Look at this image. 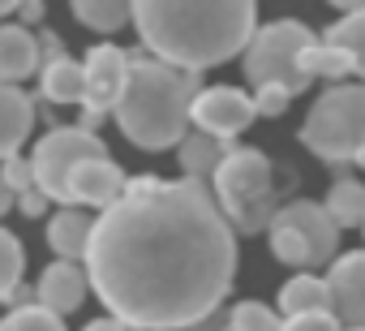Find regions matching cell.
<instances>
[{"label":"cell","mask_w":365,"mask_h":331,"mask_svg":"<svg viewBox=\"0 0 365 331\" xmlns=\"http://www.w3.org/2000/svg\"><path fill=\"white\" fill-rule=\"evenodd\" d=\"M22 263H26L22 241H18L9 228H0V301H5V297L22 284Z\"/></svg>","instance_id":"cell-25"},{"label":"cell","mask_w":365,"mask_h":331,"mask_svg":"<svg viewBox=\"0 0 365 331\" xmlns=\"http://www.w3.org/2000/svg\"><path fill=\"white\" fill-rule=\"evenodd\" d=\"M125 190H129V181H125V173L116 168V163L108 155H91V159L78 163L73 177H69V203L65 207H99L103 211Z\"/></svg>","instance_id":"cell-12"},{"label":"cell","mask_w":365,"mask_h":331,"mask_svg":"<svg viewBox=\"0 0 365 331\" xmlns=\"http://www.w3.org/2000/svg\"><path fill=\"white\" fill-rule=\"evenodd\" d=\"M133 26L150 56L202 73L245 56L258 0H133Z\"/></svg>","instance_id":"cell-2"},{"label":"cell","mask_w":365,"mask_h":331,"mask_svg":"<svg viewBox=\"0 0 365 331\" xmlns=\"http://www.w3.org/2000/svg\"><path fill=\"white\" fill-rule=\"evenodd\" d=\"M48 203H52V198H48L39 185H35V190H26V194H18V207H22L26 215H43V207H48Z\"/></svg>","instance_id":"cell-30"},{"label":"cell","mask_w":365,"mask_h":331,"mask_svg":"<svg viewBox=\"0 0 365 331\" xmlns=\"http://www.w3.org/2000/svg\"><path fill=\"white\" fill-rule=\"evenodd\" d=\"M0 177H5V185H9L14 194H26V190H35V185H39V181H35V163H31V159H22V155L5 159Z\"/></svg>","instance_id":"cell-27"},{"label":"cell","mask_w":365,"mask_h":331,"mask_svg":"<svg viewBox=\"0 0 365 331\" xmlns=\"http://www.w3.org/2000/svg\"><path fill=\"white\" fill-rule=\"evenodd\" d=\"M86 95H82V112H86V129H95L108 112H116L125 82H129V65L133 56L116 44H99L86 61Z\"/></svg>","instance_id":"cell-9"},{"label":"cell","mask_w":365,"mask_h":331,"mask_svg":"<svg viewBox=\"0 0 365 331\" xmlns=\"http://www.w3.org/2000/svg\"><path fill=\"white\" fill-rule=\"evenodd\" d=\"M39 65H43V52H39V39L31 35V26H22V22L0 26V82H26Z\"/></svg>","instance_id":"cell-15"},{"label":"cell","mask_w":365,"mask_h":331,"mask_svg":"<svg viewBox=\"0 0 365 331\" xmlns=\"http://www.w3.org/2000/svg\"><path fill=\"white\" fill-rule=\"evenodd\" d=\"M86 275L112 318L138 331L207 322L237 275V228L207 181L138 177L99 211Z\"/></svg>","instance_id":"cell-1"},{"label":"cell","mask_w":365,"mask_h":331,"mask_svg":"<svg viewBox=\"0 0 365 331\" xmlns=\"http://www.w3.org/2000/svg\"><path fill=\"white\" fill-rule=\"evenodd\" d=\"M18 14H22V26H35V22L43 18V0H22Z\"/></svg>","instance_id":"cell-31"},{"label":"cell","mask_w":365,"mask_h":331,"mask_svg":"<svg viewBox=\"0 0 365 331\" xmlns=\"http://www.w3.org/2000/svg\"><path fill=\"white\" fill-rule=\"evenodd\" d=\"M86 331H138V327H129V322H120V318H99V322H91Z\"/></svg>","instance_id":"cell-32"},{"label":"cell","mask_w":365,"mask_h":331,"mask_svg":"<svg viewBox=\"0 0 365 331\" xmlns=\"http://www.w3.org/2000/svg\"><path fill=\"white\" fill-rule=\"evenodd\" d=\"M228 151H232L228 138H215V133H207V129H198V125L180 138V146H176L180 168H185V177H194V181H211V177L220 173V163H224Z\"/></svg>","instance_id":"cell-17"},{"label":"cell","mask_w":365,"mask_h":331,"mask_svg":"<svg viewBox=\"0 0 365 331\" xmlns=\"http://www.w3.org/2000/svg\"><path fill=\"white\" fill-rule=\"evenodd\" d=\"M254 103H258V116H284L292 95L279 91V86H262V91H254Z\"/></svg>","instance_id":"cell-29"},{"label":"cell","mask_w":365,"mask_h":331,"mask_svg":"<svg viewBox=\"0 0 365 331\" xmlns=\"http://www.w3.org/2000/svg\"><path fill=\"white\" fill-rule=\"evenodd\" d=\"M82 95H86V65H78L65 52L43 61V99H52V103H82Z\"/></svg>","instance_id":"cell-19"},{"label":"cell","mask_w":365,"mask_h":331,"mask_svg":"<svg viewBox=\"0 0 365 331\" xmlns=\"http://www.w3.org/2000/svg\"><path fill=\"white\" fill-rule=\"evenodd\" d=\"M284 331H344V322L331 310H318V314H292V318H284Z\"/></svg>","instance_id":"cell-28"},{"label":"cell","mask_w":365,"mask_h":331,"mask_svg":"<svg viewBox=\"0 0 365 331\" xmlns=\"http://www.w3.org/2000/svg\"><path fill=\"white\" fill-rule=\"evenodd\" d=\"M271 254L284 267L309 271L322 263H335V245H339V224L331 220L327 203H288L275 211L271 228H267Z\"/></svg>","instance_id":"cell-7"},{"label":"cell","mask_w":365,"mask_h":331,"mask_svg":"<svg viewBox=\"0 0 365 331\" xmlns=\"http://www.w3.org/2000/svg\"><path fill=\"white\" fill-rule=\"evenodd\" d=\"M18 5H22V0H0V18H5V14H14Z\"/></svg>","instance_id":"cell-34"},{"label":"cell","mask_w":365,"mask_h":331,"mask_svg":"<svg viewBox=\"0 0 365 331\" xmlns=\"http://www.w3.org/2000/svg\"><path fill=\"white\" fill-rule=\"evenodd\" d=\"M86 288H91L86 267L73 263V258H56V263L43 271V280H39V288H35V301L48 305V310H56V314H73V310L82 305Z\"/></svg>","instance_id":"cell-13"},{"label":"cell","mask_w":365,"mask_h":331,"mask_svg":"<svg viewBox=\"0 0 365 331\" xmlns=\"http://www.w3.org/2000/svg\"><path fill=\"white\" fill-rule=\"evenodd\" d=\"M314 31L297 18H279V22H267L254 31L250 48H245V78L254 91L262 86H279L288 95H301L318 73L309 65V52H314Z\"/></svg>","instance_id":"cell-4"},{"label":"cell","mask_w":365,"mask_h":331,"mask_svg":"<svg viewBox=\"0 0 365 331\" xmlns=\"http://www.w3.org/2000/svg\"><path fill=\"white\" fill-rule=\"evenodd\" d=\"M309 65H314V73L318 78H339V73H348L352 69V61H348V52L344 48H335V44H314V52H309Z\"/></svg>","instance_id":"cell-26"},{"label":"cell","mask_w":365,"mask_h":331,"mask_svg":"<svg viewBox=\"0 0 365 331\" xmlns=\"http://www.w3.org/2000/svg\"><path fill=\"white\" fill-rule=\"evenodd\" d=\"M35 103L18 82H0V159H14L31 138Z\"/></svg>","instance_id":"cell-14"},{"label":"cell","mask_w":365,"mask_h":331,"mask_svg":"<svg viewBox=\"0 0 365 331\" xmlns=\"http://www.w3.org/2000/svg\"><path fill=\"white\" fill-rule=\"evenodd\" d=\"M301 142L327 163H361L365 168V86L322 91L301 125Z\"/></svg>","instance_id":"cell-6"},{"label":"cell","mask_w":365,"mask_h":331,"mask_svg":"<svg viewBox=\"0 0 365 331\" xmlns=\"http://www.w3.org/2000/svg\"><path fill=\"white\" fill-rule=\"evenodd\" d=\"M198 73L168 65L159 56H133L125 95L116 103V125L125 138L142 151H168L180 146V138L194 125V99H198Z\"/></svg>","instance_id":"cell-3"},{"label":"cell","mask_w":365,"mask_h":331,"mask_svg":"<svg viewBox=\"0 0 365 331\" xmlns=\"http://www.w3.org/2000/svg\"><path fill=\"white\" fill-rule=\"evenodd\" d=\"M0 331H65V322H61V314L56 310H48V305H18V310H9V318L0 322Z\"/></svg>","instance_id":"cell-24"},{"label":"cell","mask_w":365,"mask_h":331,"mask_svg":"<svg viewBox=\"0 0 365 331\" xmlns=\"http://www.w3.org/2000/svg\"><path fill=\"white\" fill-rule=\"evenodd\" d=\"M91 233H95V220L78 207H61L52 220H48V245L56 258H73V263H86V250H91Z\"/></svg>","instance_id":"cell-16"},{"label":"cell","mask_w":365,"mask_h":331,"mask_svg":"<svg viewBox=\"0 0 365 331\" xmlns=\"http://www.w3.org/2000/svg\"><path fill=\"white\" fill-rule=\"evenodd\" d=\"M215 203L224 207L237 233H262L275 220V185H271V159L254 146H232L211 177Z\"/></svg>","instance_id":"cell-5"},{"label":"cell","mask_w":365,"mask_h":331,"mask_svg":"<svg viewBox=\"0 0 365 331\" xmlns=\"http://www.w3.org/2000/svg\"><path fill=\"white\" fill-rule=\"evenodd\" d=\"M69 5H73V18L99 35H112L125 22H133V0H69Z\"/></svg>","instance_id":"cell-20"},{"label":"cell","mask_w":365,"mask_h":331,"mask_svg":"<svg viewBox=\"0 0 365 331\" xmlns=\"http://www.w3.org/2000/svg\"><path fill=\"white\" fill-rule=\"evenodd\" d=\"M228 327L232 331H284V314H275L262 301H241V305H232Z\"/></svg>","instance_id":"cell-23"},{"label":"cell","mask_w":365,"mask_h":331,"mask_svg":"<svg viewBox=\"0 0 365 331\" xmlns=\"http://www.w3.org/2000/svg\"><path fill=\"white\" fill-rule=\"evenodd\" d=\"M331 310L344 331H365V250H352L331 263Z\"/></svg>","instance_id":"cell-11"},{"label":"cell","mask_w":365,"mask_h":331,"mask_svg":"<svg viewBox=\"0 0 365 331\" xmlns=\"http://www.w3.org/2000/svg\"><path fill=\"white\" fill-rule=\"evenodd\" d=\"M91 155H108L103 138L86 125H56L39 146H35V181L52 203H69V177L82 159Z\"/></svg>","instance_id":"cell-8"},{"label":"cell","mask_w":365,"mask_h":331,"mask_svg":"<svg viewBox=\"0 0 365 331\" xmlns=\"http://www.w3.org/2000/svg\"><path fill=\"white\" fill-rule=\"evenodd\" d=\"M322 203L339 228H356V224L365 228V185L361 181H335Z\"/></svg>","instance_id":"cell-21"},{"label":"cell","mask_w":365,"mask_h":331,"mask_svg":"<svg viewBox=\"0 0 365 331\" xmlns=\"http://www.w3.org/2000/svg\"><path fill=\"white\" fill-rule=\"evenodd\" d=\"M327 44H335V48H344L348 52V61H352V69L365 78V9H356V14H344L335 26H327V35H322Z\"/></svg>","instance_id":"cell-22"},{"label":"cell","mask_w":365,"mask_h":331,"mask_svg":"<svg viewBox=\"0 0 365 331\" xmlns=\"http://www.w3.org/2000/svg\"><path fill=\"white\" fill-rule=\"evenodd\" d=\"M254 116H258V103L241 86H207L194 99V125L215 138H228V142L237 133H245L254 125Z\"/></svg>","instance_id":"cell-10"},{"label":"cell","mask_w":365,"mask_h":331,"mask_svg":"<svg viewBox=\"0 0 365 331\" xmlns=\"http://www.w3.org/2000/svg\"><path fill=\"white\" fill-rule=\"evenodd\" d=\"M327 5H335L339 14H356V9H365V0H327Z\"/></svg>","instance_id":"cell-33"},{"label":"cell","mask_w":365,"mask_h":331,"mask_svg":"<svg viewBox=\"0 0 365 331\" xmlns=\"http://www.w3.org/2000/svg\"><path fill=\"white\" fill-rule=\"evenodd\" d=\"M318 310H331V280L314 275V271H297L279 288V314L292 318V314H318Z\"/></svg>","instance_id":"cell-18"}]
</instances>
